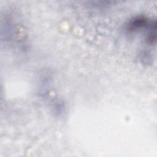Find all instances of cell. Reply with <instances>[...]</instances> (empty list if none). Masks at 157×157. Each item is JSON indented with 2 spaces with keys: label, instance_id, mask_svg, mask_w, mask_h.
Here are the masks:
<instances>
[{
  "label": "cell",
  "instance_id": "1",
  "mask_svg": "<svg viewBox=\"0 0 157 157\" xmlns=\"http://www.w3.org/2000/svg\"><path fill=\"white\" fill-rule=\"evenodd\" d=\"M150 21L144 16H139L132 18L128 24L127 29L130 31H134L142 28H147Z\"/></svg>",
  "mask_w": 157,
  "mask_h": 157
}]
</instances>
